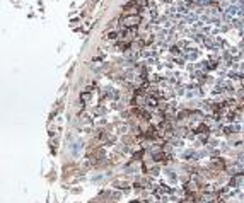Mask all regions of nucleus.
<instances>
[{
    "instance_id": "nucleus-1",
    "label": "nucleus",
    "mask_w": 244,
    "mask_h": 203,
    "mask_svg": "<svg viewBox=\"0 0 244 203\" xmlns=\"http://www.w3.org/2000/svg\"><path fill=\"white\" fill-rule=\"evenodd\" d=\"M138 22H140V17H137V15H133V17H126L123 21L125 26H128V28H131V26H137Z\"/></svg>"
}]
</instances>
